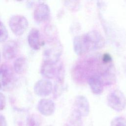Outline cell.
I'll list each match as a JSON object with an SVG mask.
<instances>
[{
    "label": "cell",
    "mask_w": 126,
    "mask_h": 126,
    "mask_svg": "<svg viewBox=\"0 0 126 126\" xmlns=\"http://www.w3.org/2000/svg\"><path fill=\"white\" fill-rule=\"evenodd\" d=\"M15 81V76L11 66L3 63L0 66V90L8 91L12 88Z\"/></svg>",
    "instance_id": "cell-1"
},
{
    "label": "cell",
    "mask_w": 126,
    "mask_h": 126,
    "mask_svg": "<svg viewBox=\"0 0 126 126\" xmlns=\"http://www.w3.org/2000/svg\"><path fill=\"white\" fill-rule=\"evenodd\" d=\"M63 52V47L60 41L51 42L43 52L44 61L56 64L58 62Z\"/></svg>",
    "instance_id": "cell-2"
},
{
    "label": "cell",
    "mask_w": 126,
    "mask_h": 126,
    "mask_svg": "<svg viewBox=\"0 0 126 126\" xmlns=\"http://www.w3.org/2000/svg\"><path fill=\"white\" fill-rule=\"evenodd\" d=\"M108 106L117 112L122 111L126 106V97L124 93L118 89L110 92L107 95Z\"/></svg>",
    "instance_id": "cell-3"
},
{
    "label": "cell",
    "mask_w": 126,
    "mask_h": 126,
    "mask_svg": "<svg viewBox=\"0 0 126 126\" xmlns=\"http://www.w3.org/2000/svg\"><path fill=\"white\" fill-rule=\"evenodd\" d=\"M9 26L13 33L17 36L22 35L29 26L27 19L21 15L12 16L9 20Z\"/></svg>",
    "instance_id": "cell-4"
},
{
    "label": "cell",
    "mask_w": 126,
    "mask_h": 126,
    "mask_svg": "<svg viewBox=\"0 0 126 126\" xmlns=\"http://www.w3.org/2000/svg\"><path fill=\"white\" fill-rule=\"evenodd\" d=\"M84 34L89 50L99 49L104 46V38L97 31H91Z\"/></svg>",
    "instance_id": "cell-5"
},
{
    "label": "cell",
    "mask_w": 126,
    "mask_h": 126,
    "mask_svg": "<svg viewBox=\"0 0 126 126\" xmlns=\"http://www.w3.org/2000/svg\"><path fill=\"white\" fill-rule=\"evenodd\" d=\"M53 90L52 82L47 79L37 81L33 87L34 93L39 96H46L51 94Z\"/></svg>",
    "instance_id": "cell-6"
},
{
    "label": "cell",
    "mask_w": 126,
    "mask_h": 126,
    "mask_svg": "<svg viewBox=\"0 0 126 126\" xmlns=\"http://www.w3.org/2000/svg\"><path fill=\"white\" fill-rule=\"evenodd\" d=\"M74 111L82 117H87L90 113V104L87 97L83 95H77L74 100Z\"/></svg>",
    "instance_id": "cell-7"
},
{
    "label": "cell",
    "mask_w": 126,
    "mask_h": 126,
    "mask_svg": "<svg viewBox=\"0 0 126 126\" xmlns=\"http://www.w3.org/2000/svg\"><path fill=\"white\" fill-rule=\"evenodd\" d=\"M50 16V9L49 6L45 3H39L35 7L33 12V17L38 23L47 21Z\"/></svg>",
    "instance_id": "cell-8"
},
{
    "label": "cell",
    "mask_w": 126,
    "mask_h": 126,
    "mask_svg": "<svg viewBox=\"0 0 126 126\" xmlns=\"http://www.w3.org/2000/svg\"><path fill=\"white\" fill-rule=\"evenodd\" d=\"M73 47L75 54L81 56L89 51L85 34L76 36L73 40Z\"/></svg>",
    "instance_id": "cell-9"
},
{
    "label": "cell",
    "mask_w": 126,
    "mask_h": 126,
    "mask_svg": "<svg viewBox=\"0 0 126 126\" xmlns=\"http://www.w3.org/2000/svg\"><path fill=\"white\" fill-rule=\"evenodd\" d=\"M55 109V104L50 99H41L37 105L38 111L41 115L45 116H49L53 114Z\"/></svg>",
    "instance_id": "cell-10"
},
{
    "label": "cell",
    "mask_w": 126,
    "mask_h": 126,
    "mask_svg": "<svg viewBox=\"0 0 126 126\" xmlns=\"http://www.w3.org/2000/svg\"><path fill=\"white\" fill-rule=\"evenodd\" d=\"M19 46L14 40H9L3 46L2 56L5 60H10L15 58L18 54Z\"/></svg>",
    "instance_id": "cell-11"
},
{
    "label": "cell",
    "mask_w": 126,
    "mask_h": 126,
    "mask_svg": "<svg viewBox=\"0 0 126 126\" xmlns=\"http://www.w3.org/2000/svg\"><path fill=\"white\" fill-rule=\"evenodd\" d=\"M28 42L29 46L34 50H38L40 48L41 43L39 31L35 29H32L28 36Z\"/></svg>",
    "instance_id": "cell-12"
},
{
    "label": "cell",
    "mask_w": 126,
    "mask_h": 126,
    "mask_svg": "<svg viewBox=\"0 0 126 126\" xmlns=\"http://www.w3.org/2000/svg\"><path fill=\"white\" fill-rule=\"evenodd\" d=\"M88 83L93 93L95 94H100L103 90V84L98 75H94L88 79Z\"/></svg>",
    "instance_id": "cell-13"
},
{
    "label": "cell",
    "mask_w": 126,
    "mask_h": 126,
    "mask_svg": "<svg viewBox=\"0 0 126 126\" xmlns=\"http://www.w3.org/2000/svg\"><path fill=\"white\" fill-rule=\"evenodd\" d=\"M56 81L53 88V96L55 98L59 97L65 90L64 83V72H61L57 73L56 76Z\"/></svg>",
    "instance_id": "cell-14"
},
{
    "label": "cell",
    "mask_w": 126,
    "mask_h": 126,
    "mask_svg": "<svg viewBox=\"0 0 126 126\" xmlns=\"http://www.w3.org/2000/svg\"><path fill=\"white\" fill-rule=\"evenodd\" d=\"M55 65V64L43 61L40 68L41 75L47 79L53 78L56 76L57 71Z\"/></svg>",
    "instance_id": "cell-15"
},
{
    "label": "cell",
    "mask_w": 126,
    "mask_h": 126,
    "mask_svg": "<svg viewBox=\"0 0 126 126\" xmlns=\"http://www.w3.org/2000/svg\"><path fill=\"white\" fill-rule=\"evenodd\" d=\"M100 78L102 82L105 85L112 84L115 80V75L113 68L112 66H110L105 71L103 72L101 75H98Z\"/></svg>",
    "instance_id": "cell-16"
},
{
    "label": "cell",
    "mask_w": 126,
    "mask_h": 126,
    "mask_svg": "<svg viewBox=\"0 0 126 126\" xmlns=\"http://www.w3.org/2000/svg\"><path fill=\"white\" fill-rule=\"evenodd\" d=\"M27 68V61L24 57H20L16 59L13 63L15 72L18 74H22L26 71Z\"/></svg>",
    "instance_id": "cell-17"
},
{
    "label": "cell",
    "mask_w": 126,
    "mask_h": 126,
    "mask_svg": "<svg viewBox=\"0 0 126 126\" xmlns=\"http://www.w3.org/2000/svg\"><path fill=\"white\" fill-rule=\"evenodd\" d=\"M67 126H82V117L75 111L70 115L67 123Z\"/></svg>",
    "instance_id": "cell-18"
},
{
    "label": "cell",
    "mask_w": 126,
    "mask_h": 126,
    "mask_svg": "<svg viewBox=\"0 0 126 126\" xmlns=\"http://www.w3.org/2000/svg\"><path fill=\"white\" fill-rule=\"evenodd\" d=\"M111 126H126V119L119 116L114 118L111 122Z\"/></svg>",
    "instance_id": "cell-19"
},
{
    "label": "cell",
    "mask_w": 126,
    "mask_h": 126,
    "mask_svg": "<svg viewBox=\"0 0 126 126\" xmlns=\"http://www.w3.org/2000/svg\"><path fill=\"white\" fill-rule=\"evenodd\" d=\"M8 33L5 25L0 21V42H5L8 38Z\"/></svg>",
    "instance_id": "cell-20"
},
{
    "label": "cell",
    "mask_w": 126,
    "mask_h": 126,
    "mask_svg": "<svg viewBox=\"0 0 126 126\" xmlns=\"http://www.w3.org/2000/svg\"><path fill=\"white\" fill-rule=\"evenodd\" d=\"M27 126H39V121L38 119L34 115L29 116L27 118Z\"/></svg>",
    "instance_id": "cell-21"
},
{
    "label": "cell",
    "mask_w": 126,
    "mask_h": 126,
    "mask_svg": "<svg viewBox=\"0 0 126 126\" xmlns=\"http://www.w3.org/2000/svg\"><path fill=\"white\" fill-rule=\"evenodd\" d=\"M6 105V98L5 95L0 92V111L2 110Z\"/></svg>",
    "instance_id": "cell-22"
},
{
    "label": "cell",
    "mask_w": 126,
    "mask_h": 126,
    "mask_svg": "<svg viewBox=\"0 0 126 126\" xmlns=\"http://www.w3.org/2000/svg\"><path fill=\"white\" fill-rule=\"evenodd\" d=\"M102 61L104 63H109L112 61V57L108 54H105L103 55Z\"/></svg>",
    "instance_id": "cell-23"
},
{
    "label": "cell",
    "mask_w": 126,
    "mask_h": 126,
    "mask_svg": "<svg viewBox=\"0 0 126 126\" xmlns=\"http://www.w3.org/2000/svg\"><path fill=\"white\" fill-rule=\"evenodd\" d=\"M0 126H7V121L5 118L0 114Z\"/></svg>",
    "instance_id": "cell-24"
},
{
    "label": "cell",
    "mask_w": 126,
    "mask_h": 126,
    "mask_svg": "<svg viewBox=\"0 0 126 126\" xmlns=\"http://www.w3.org/2000/svg\"><path fill=\"white\" fill-rule=\"evenodd\" d=\"M0 61H1V55H0Z\"/></svg>",
    "instance_id": "cell-25"
}]
</instances>
